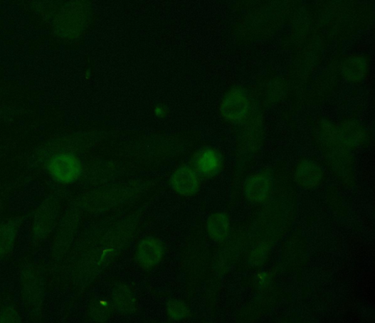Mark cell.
Returning <instances> with one entry per match:
<instances>
[{
  "instance_id": "obj_1",
  "label": "cell",
  "mask_w": 375,
  "mask_h": 323,
  "mask_svg": "<svg viewBox=\"0 0 375 323\" xmlns=\"http://www.w3.org/2000/svg\"><path fill=\"white\" fill-rule=\"evenodd\" d=\"M294 6V0H263L241 20L239 31L258 38L268 36L282 26Z\"/></svg>"
},
{
  "instance_id": "obj_2",
  "label": "cell",
  "mask_w": 375,
  "mask_h": 323,
  "mask_svg": "<svg viewBox=\"0 0 375 323\" xmlns=\"http://www.w3.org/2000/svg\"><path fill=\"white\" fill-rule=\"evenodd\" d=\"M93 7L90 0H70L53 19V32L62 41L80 39L90 26Z\"/></svg>"
},
{
  "instance_id": "obj_3",
  "label": "cell",
  "mask_w": 375,
  "mask_h": 323,
  "mask_svg": "<svg viewBox=\"0 0 375 323\" xmlns=\"http://www.w3.org/2000/svg\"><path fill=\"white\" fill-rule=\"evenodd\" d=\"M48 171L56 182L70 184L80 178L83 167L76 156L70 153H60L49 160Z\"/></svg>"
},
{
  "instance_id": "obj_4",
  "label": "cell",
  "mask_w": 375,
  "mask_h": 323,
  "mask_svg": "<svg viewBox=\"0 0 375 323\" xmlns=\"http://www.w3.org/2000/svg\"><path fill=\"white\" fill-rule=\"evenodd\" d=\"M249 101L245 93L239 88H233L223 97L220 112L224 119L238 121L248 113Z\"/></svg>"
},
{
  "instance_id": "obj_5",
  "label": "cell",
  "mask_w": 375,
  "mask_h": 323,
  "mask_svg": "<svg viewBox=\"0 0 375 323\" xmlns=\"http://www.w3.org/2000/svg\"><path fill=\"white\" fill-rule=\"evenodd\" d=\"M170 185L178 194L189 196L199 190V181L195 170L190 166H183L173 172Z\"/></svg>"
},
{
  "instance_id": "obj_6",
  "label": "cell",
  "mask_w": 375,
  "mask_h": 323,
  "mask_svg": "<svg viewBox=\"0 0 375 323\" xmlns=\"http://www.w3.org/2000/svg\"><path fill=\"white\" fill-rule=\"evenodd\" d=\"M162 243L154 238L142 240L137 246V258L139 264L149 268L157 265L163 257Z\"/></svg>"
},
{
  "instance_id": "obj_7",
  "label": "cell",
  "mask_w": 375,
  "mask_h": 323,
  "mask_svg": "<svg viewBox=\"0 0 375 323\" xmlns=\"http://www.w3.org/2000/svg\"><path fill=\"white\" fill-rule=\"evenodd\" d=\"M368 70V60L361 55L349 56L342 63V75L349 83L361 82L366 78Z\"/></svg>"
},
{
  "instance_id": "obj_8",
  "label": "cell",
  "mask_w": 375,
  "mask_h": 323,
  "mask_svg": "<svg viewBox=\"0 0 375 323\" xmlns=\"http://www.w3.org/2000/svg\"><path fill=\"white\" fill-rule=\"evenodd\" d=\"M196 170L205 176L216 175L221 166V157L213 148H206L200 151L195 157Z\"/></svg>"
},
{
  "instance_id": "obj_9",
  "label": "cell",
  "mask_w": 375,
  "mask_h": 323,
  "mask_svg": "<svg viewBox=\"0 0 375 323\" xmlns=\"http://www.w3.org/2000/svg\"><path fill=\"white\" fill-rule=\"evenodd\" d=\"M270 189V180L265 176L257 175L253 176L247 181L245 195L248 201L260 203L266 200Z\"/></svg>"
},
{
  "instance_id": "obj_10",
  "label": "cell",
  "mask_w": 375,
  "mask_h": 323,
  "mask_svg": "<svg viewBox=\"0 0 375 323\" xmlns=\"http://www.w3.org/2000/svg\"><path fill=\"white\" fill-rule=\"evenodd\" d=\"M322 178V171L314 162L304 161L297 167L295 181L300 186L312 188L317 185Z\"/></svg>"
},
{
  "instance_id": "obj_11",
  "label": "cell",
  "mask_w": 375,
  "mask_h": 323,
  "mask_svg": "<svg viewBox=\"0 0 375 323\" xmlns=\"http://www.w3.org/2000/svg\"><path fill=\"white\" fill-rule=\"evenodd\" d=\"M17 238V229L12 222L0 223V260L12 252Z\"/></svg>"
},
{
  "instance_id": "obj_12",
  "label": "cell",
  "mask_w": 375,
  "mask_h": 323,
  "mask_svg": "<svg viewBox=\"0 0 375 323\" xmlns=\"http://www.w3.org/2000/svg\"><path fill=\"white\" fill-rule=\"evenodd\" d=\"M207 231L214 240H223L229 231V219L227 216L220 213L211 215L208 220Z\"/></svg>"
},
{
  "instance_id": "obj_13",
  "label": "cell",
  "mask_w": 375,
  "mask_h": 323,
  "mask_svg": "<svg viewBox=\"0 0 375 323\" xmlns=\"http://www.w3.org/2000/svg\"><path fill=\"white\" fill-rule=\"evenodd\" d=\"M167 313L171 319L179 320L186 317L188 308L181 302L171 301L167 305Z\"/></svg>"
},
{
  "instance_id": "obj_14",
  "label": "cell",
  "mask_w": 375,
  "mask_h": 323,
  "mask_svg": "<svg viewBox=\"0 0 375 323\" xmlns=\"http://www.w3.org/2000/svg\"><path fill=\"white\" fill-rule=\"evenodd\" d=\"M21 321L19 312L12 307H6L0 312V322H16Z\"/></svg>"
},
{
  "instance_id": "obj_15",
  "label": "cell",
  "mask_w": 375,
  "mask_h": 323,
  "mask_svg": "<svg viewBox=\"0 0 375 323\" xmlns=\"http://www.w3.org/2000/svg\"><path fill=\"white\" fill-rule=\"evenodd\" d=\"M266 255H267V251L265 250V248L260 247L257 248V250L255 252H253L252 255V257H251L252 263L256 265H260V263H262L265 259Z\"/></svg>"
},
{
  "instance_id": "obj_16",
  "label": "cell",
  "mask_w": 375,
  "mask_h": 323,
  "mask_svg": "<svg viewBox=\"0 0 375 323\" xmlns=\"http://www.w3.org/2000/svg\"><path fill=\"white\" fill-rule=\"evenodd\" d=\"M236 1L241 8L251 9L263 1V0H236Z\"/></svg>"
},
{
  "instance_id": "obj_17",
  "label": "cell",
  "mask_w": 375,
  "mask_h": 323,
  "mask_svg": "<svg viewBox=\"0 0 375 323\" xmlns=\"http://www.w3.org/2000/svg\"><path fill=\"white\" fill-rule=\"evenodd\" d=\"M154 114L159 118H164L167 115V110L163 105H157L154 109Z\"/></svg>"
}]
</instances>
